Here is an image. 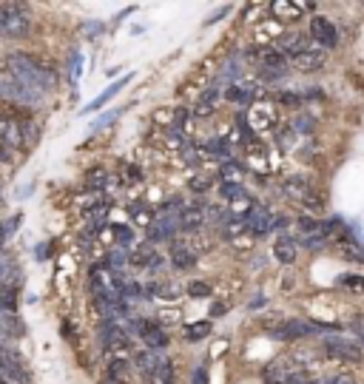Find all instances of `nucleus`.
<instances>
[{"instance_id": "nucleus-32", "label": "nucleus", "mask_w": 364, "mask_h": 384, "mask_svg": "<svg viewBox=\"0 0 364 384\" xmlns=\"http://www.w3.org/2000/svg\"><path fill=\"white\" fill-rule=\"evenodd\" d=\"M205 151L216 154L220 160H228V157H231V145H228V140H220V137L208 140V142H205ZM228 163H231V160H228Z\"/></svg>"}, {"instance_id": "nucleus-54", "label": "nucleus", "mask_w": 364, "mask_h": 384, "mask_svg": "<svg viewBox=\"0 0 364 384\" xmlns=\"http://www.w3.org/2000/svg\"><path fill=\"white\" fill-rule=\"evenodd\" d=\"M4 273H6V271H4V265H0V279H4Z\"/></svg>"}, {"instance_id": "nucleus-34", "label": "nucleus", "mask_w": 364, "mask_h": 384, "mask_svg": "<svg viewBox=\"0 0 364 384\" xmlns=\"http://www.w3.org/2000/svg\"><path fill=\"white\" fill-rule=\"evenodd\" d=\"M157 381H160V384H177V376H174V361H171V359H160V367H157Z\"/></svg>"}, {"instance_id": "nucleus-30", "label": "nucleus", "mask_w": 364, "mask_h": 384, "mask_svg": "<svg viewBox=\"0 0 364 384\" xmlns=\"http://www.w3.org/2000/svg\"><path fill=\"white\" fill-rule=\"evenodd\" d=\"M128 211H131V219H134V222H137L139 228H151V225H154V213H151L149 208H145L142 202H137V205H131Z\"/></svg>"}, {"instance_id": "nucleus-39", "label": "nucleus", "mask_w": 364, "mask_h": 384, "mask_svg": "<svg viewBox=\"0 0 364 384\" xmlns=\"http://www.w3.org/2000/svg\"><path fill=\"white\" fill-rule=\"evenodd\" d=\"M242 194H248L242 185H225V182H220V197H222L225 202H234V199H239Z\"/></svg>"}, {"instance_id": "nucleus-20", "label": "nucleus", "mask_w": 364, "mask_h": 384, "mask_svg": "<svg viewBox=\"0 0 364 384\" xmlns=\"http://www.w3.org/2000/svg\"><path fill=\"white\" fill-rule=\"evenodd\" d=\"M256 211H259V205H256V199H253L251 194H242L239 199L228 202V216H231V219H239V222L251 219Z\"/></svg>"}, {"instance_id": "nucleus-56", "label": "nucleus", "mask_w": 364, "mask_h": 384, "mask_svg": "<svg viewBox=\"0 0 364 384\" xmlns=\"http://www.w3.org/2000/svg\"><path fill=\"white\" fill-rule=\"evenodd\" d=\"M0 314H4V304H0Z\"/></svg>"}, {"instance_id": "nucleus-22", "label": "nucleus", "mask_w": 364, "mask_h": 384, "mask_svg": "<svg viewBox=\"0 0 364 384\" xmlns=\"http://www.w3.org/2000/svg\"><path fill=\"white\" fill-rule=\"evenodd\" d=\"M296 254H299V242L294 237H279L273 242V256L282 262V265H294L296 262Z\"/></svg>"}, {"instance_id": "nucleus-17", "label": "nucleus", "mask_w": 364, "mask_h": 384, "mask_svg": "<svg viewBox=\"0 0 364 384\" xmlns=\"http://www.w3.org/2000/svg\"><path fill=\"white\" fill-rule=\"evenodd\" d=\"M325 63H327V51L316 43L310 49H305L302 54L290 57V66H296L299 71H319V68H325Z\"/></svg>"}, {"instance_id": "nucleus-14", "label": "nucleus", "mask_w": 364, "mask_h": 384, "mask_svg": "<svg viewBox=\"0 0 364 384\" xmlns=\"http://www.w3.org/2000/svg\"><path fill=\"white\" fill-rule=\"evenodd\" d=\"M0 142L12 148H26L23 140V117H12L0 111Z\"/></svg>"}, {"instance_id": "nucleus-18", "label": "nucleus", "mask_w": 364, "mask_h": 384, "mask_svg": "<svg viewBox=\"0 0 364 384\" xmlns=\"http://www.w3.org/2000/svg\"><path fill=\"white\" fill-rule=\"evenodd\" d=\"M222 237L237 248V251H248L251 248V242H253V237L248 234V228H245V222H239V219H225V225H222Z\"/></svg>"}, {"instance_id": "nucleus-16", "label": "nucleus", "mask_w": 364, "mask_h": 384, "mask_svg": "<svg viewBox=\"0 0 364 384\" xmlns=\"http://www.w3.org/2000/svg\"><path fill=\"white\" fill-rule=\"evenodd\" d=\"M305 4H299V0H276V4H270V15L276 23H296L302 15H305Z\"/></svg>"}, {"instance_id": "nucleus-24", "label": "nucleus", "mask_w": 364, "mask_h": 384, "mask_svg": "<svg viewBox=\"0 0 364 384\" xmlns=\"http://www.w3.org/2000/svg\"><path fill=\"white\" fill-rule=\"evenodd\" d=\"M128 80H131V74H125V77H120V80H117L114 86H108V89H106V92H103V94H100L97 100H92V103H89V106L83 109V114H92V111H97V109H103V106H106V103H108V100H111V97H114V94H117V92H120V89H123V86H125Z\"/></svg>"}, {"instance_id": "nucleus-43", "label": "nucleus", "mask_w": 364, "mask_h": 384, "mask_svg": "<svg viewBox=\"0 0 364 384\" xmlns=\"http://www.w3.org/2000/svg\"><path fill=\"white\" fill-rule=\"evenodd\" d=\"M188 120H191V109H185V106H182V109H174V125H177V128H182Z\"/></svg>"}, {"instance_id": "nucleus-55", "label": "nucleus", "mask_w": 364, "mask_h": 384, "mask_svg": "<svg viewBox=\"0 0 364 384\" xmlns=\"http://www.w3.org/2000/svg\"><path fill=\"white\" fill-rule=\"evenodd\" d=\"M4 339H6V336H4V333H0V345H4Z\"/></svg>"}, {"instance_id": "nucleus-3", "label": "nucleus", "mask_w": 364, "mask_h": 384, "mask_svg": "<svg viewBox=\"0 0 364 384\" xmlns=\"http://www.w3.org/2000/svg\"><path fill=\"white\" fill-rule=\"evenodd\" d=\"M32 32V15L23 4H0V35L20 40Z\"/></svg>"}, {"instance_id": "nucleus-5", "label": "nucleus", "mask_w": 364, "mask_h": 384, "mask_svg": "<svg viewBox=\"0 0 364 384\" xmlns=\"http://www.w3.org/2000/svg\"><path fill=\"white\" fill-rule=\"evenodd\" d=\"M282 191H284L287 199H294L305 211H322V205H325L322 197L310 188V182L305 177H287V180H282Z\"/></svg>"}, {"instance_id": "nucleus-26", "label": "nucleus", "mask_w": 364, "mask_h": 384, "mask_svg": "<svg viewBox=\"0 0 364 384\" xmlns=\"http://www.w3.org/2000/svg\"><path fill=\"white\" fill-rule=\"evenodd\" d=\"M296 230L308 240V237H322V222L319 219H313V216H308V213H302V216H296Z\"/></svg>"}, {"instance_id": "nucleus-33", "label": "nucleus", "mask_w": 364, "mask_h": 384, "mask_svg": "<svg viewBox=\"0 0 364 384\" xmlns=\"http://www.w3.org/2000/svg\"><path fill=\"white\" fill-rule=\"evenodd\" d=\"M270 100L276 106H284V109H299V103H302V97L296 92H273Z\"/></svg>"}, {"instance_id": "nucleus-42", "label": "nucleus", "mask_w": 364, "mask_h": 384, "mask_svg": "<svg viewBox=\"0 0 364 384\" xmlns=\"http://www.w3.org/2000/svg\"><path fill=\"white\" fill-rule=\"evenodd\" d=\"M319 384H356V378L350 373H336V376H330V378H325Z\"/></svg>"}, {"instance_id": "nucleus-31", "label": "nucleus", "mask_w": 364, "mask_h": 384, "mask_svg": "<svg viewBox=\"0 0 364 384\" xmlns=\"http://www.w3.org/2000/svg\"><path fill=\"white\" fill-rule=\"evenodd\" d=\"M213 103H216V89H208V92L199 97L194 114H196V117H211V114H213Z\"/></svg>"}, {"instance_id": "nucleus-25", "label": "nucleus", "mask_w": 364, "mask_h": 384, "mask_svg": "<svg viewBox=\"0 0 364 384\" xmlns=\"http://www.w3.org/2000/svg\"><path fill=\"white\" fill-rule=\"evenodd\" d=\"M182 336H185V342H205L208 336H211V322H191V325H185L182 328Z\"/></svg>"}, {"instance_id": "nucleus-37", "label": "nucleus", "mask_w": 364, "mask_h": 384, "mask_svg": "<svg viewBox=\"0 0 364 384\" xmlns=\"http://www.w3.org/2000/svg\"><path fill=\"white\" fill-rule=\"evenodd\" d=\"M111 237H114L123 248H128V245H131V240H134V234H131V228H128V225H111Z\"/></svg>"}, {"instance_id": "nucleus-41", "label": "nucleus", "mask_w": 364, "mask_h": 384, "mask_svg": "<svg viewBox=\"0 0 364 384\" xmlns=\"http://www.w3.org/2000/svg\"><path fill=\"white\" fill-rule=\"evenodd\" d=\"M123 180H125L128 185H134V182H139V180H142V171H139L137 166L125 163V166H123Z\"/></svg>"}, {"instance_id": "nucleus-29", "label": "nucleus", "mask_w": 364, "mask_h": 384, "mask_svg": "<svg viewBox=\"0 0 364 384\" xmlns=\"http://www.w3.org/2000/svg\"><path fill=\"white\" fill-rule=\"evenodd\" d=\"M108 180H111V177H108L106 168H92V171L86 174V188L94 191V194H100V191L108 185Z\"/></svg>"}, {"instance_id": "nucleus-10", "label": "nucleus", "mask_w": 364, "mask_h": 384, "mask_svg": "<svg viewBox=\"0 0 364 384\" xmlns=\"http://www.w3.org/2000/svg\"><path fill=\"white\" fill-rule=\"evenodd\" d=\"M245 117H248V125H251L253 134H268V131H273V125H276V120H279L276 109H273L268 100H265V103H253Z\"/></svg>"}, {"instance_id": "nucleus-44", "label": "nucleus", "mask_w": 364, "mask_h": 384, "mask_svg": "<svg viewBox=\"0 0 364 384\" xmlns=\"http://www.w3.org/2000/svg\"><path fill=\"white\" fill-rule=\"evenodd\" d=\"M154 120L163 123V125H174V109H160V111L154 114Z\"/></svg>"}, {"instance_id": "nucleus-40", "label": "nucleus", "mask_w": 364, "mask_h": 384, "mask_svg": "<svg viewBox=\"0 0 364 384\" xmlns=\"http://www.w3.org/2000/svg\"><path fill=\"white\" fill-rule=\"evenodd\" d=\"M339 254H341L344 259H353V262H364V248H358L356 242H350V245H339Z\"/></svg>"}, {"instance_id": "nucleus-27", "label": "nucleus", "mask_w": 364, "mask_h": 384, "mask_svg": "<svg viewBox=\"0 0 364 384\" xmlns=\"http://www.w3.org/2000/svg\"><path fill=\"white\" fill-rule=\"evenodd\" d=\"M220 180H222L225 185H242V182H245V168L237 166V163H225V166L220 168Z\"/></svg>"}, {"instance_id": "nucleus-57", "label": "nucleus", "mask_w": 364, "mask_h": 384, "mask_svg": "<svg viewBox=\"0 0 364 384\" xmlns=\"http://www.w3.org/2000/svg\"><path fill=\"white\" fill-rule=\"evenodd\" d=\"M108 384H114V381H108Z\"/></svg>"}, {"instance_id": "nucleus-50", "label": "nucleus", "mask_w": 364, "mask_h": 384, "mask_svg": "<svg viewBox=\"0 0 364 384\" xmlns=\"http://www.w3.org/2000/svg\"><path fill=\"white\" fill-rule=\"evenodd\" d=\"M270 228H276V230H282V228H287V219H284V216H273V222H270Z\"/></svg>"}, {"instance_id": "nucleus-48", "label": "nucleus", "mask_w": 364, "mask_h": 384, "mask_svg": "<svg viewBox=\"0 0 364 384\" xmlns=\"http://www.w3.org/2000/svg\"><path fill=\"white\" fill-rule=\"evenodd\" d=\"M194 384H208V373H205V367H196V370H194Z\"/></svg>"}, {"instance_id": "nucleus-15", "label": "nucleus", "mask_w": 364, "mask_h": 384, "mask_svg": "<svg viewBox=\"0 0 364 384\" xmlns=\"http://www.w3.org/2000/svg\"><path fill=\"white\" fill-rule=\"evenodd\" d=\"M245 148H248V166H251V171H256V174H270V171H273L270 148H268L265 142H259V140L253 137L251 142H245Z\"/></svg>"}, {"instance_id": "nucleus-36", "label": "nucleus", "mask_w": 364, "mask_h": 384, "mask_svg": "<svg viewBox=\"0 0 364 384\" xmlns=\"http://www.w3.org/2000/svg\"><path fill=\"white\" fill-rule=\"evenodd\" d=\"M185 290H188L191 299H211V293H213V287L208 282H191Z\"/></svg>"}, {"instance_id": "nucleus-47", "label": "nucleus", "mask_w": 364, "mask_h": 384, "mask_svg": "<svg viewBox=\"0 0 364 384\" xmlns=\"http://www.w3.org/2000/svg\"><path fill=\"white\" fill-rule=\"evenodd\" d=\"M117 114H120V109H114V111H111V114H106V117H100V120H97V123H94V128H103V125H108V123H111V120H114V117H117Z\"/></svg>"}, {"instance_id": "nucleus-52", "label": "nucleus", "mask_w": 364, "mask_h": 384, "mask_svg": "<svg viewBox=\"0 0 364 384\" xmlns=\"http://www.w3.org/2000/svg\"><path fill=\"white\" fill-rule=\"evenodd\" d=\"M4 242H6V228L0 225V248H4Z\"/></svg>"}, {"instance_id": "nucleus-12", "label": "nucleus", "mask_w": 364, "mask_h": 384, "mask_svg": "<svg viewBox=\"0 0 364 384\" xmlns=\"http://www.w3.org/2000/svg\"><path fill=\"white\" fill-rule=\"evenodd\" d=\"M310 37H313L316 46H322V49H336V46H339V29H336L333 20L325 18V15H313V18H310Z\"/></svg>"}, {"instance_id": "nucleus-19", "label": "nucleus", "mask_w": 364, "mask_h": 384, "mask_svg": "<svg viewBox=\"0 0 364 384\" xmlns=\"http://www.w3.org/2000/svg\"><path fill=\"white\" fill-rule=\"evenodd\" d=\"M134 367H137V373L142 376V381L145 384H154L157 381V367H160V361L149 353V350H139V353H134Z\"/></svg>"}, {"instance_id": "nucleus-8", "label": "nucleus", "mask_w": 364, "mask_h": 384, "mask_svg": "<svg viewBox=\"0 0 364 384\" xmlns=\"http://www.w3.org/2000/svg\"><path fill=\"white\" fill-rule=\"evenodd\" d=\"M251 57H253V63H256L268 77H282V74L287 71V57H284L279 49H273V46H256Z\"/></svg>"}, {"instance_id": "nucleus-13", "label": "nucleus", "mask_w": 364, "mask_h": 384, "mask_svg": "<svg viewBox=\"0 0 364 384\" xmlns=\"http://www.w3.org/2000/svg\"><path fill=\"white\" fill-rule=\"evenodd\" d=\"M134 330H137V336L145 342V347H151V350H163V347H168V333L160 328V322L137 319V322H134Z\"/></svg>"}, {"instance_id": "nucleus-35", "label": "nucleus", "mask_w": 364, "mask_h": 384, "mask_svg": "<svg viewBox=\"0 0 364 384\" xmlns=\"http://www.w3.org/2000/svg\"><path fill=\"white\" fill-rule=\"evenodd\" d=\"M339 285H341V287H347L350 293H364V276H358V273L339 276Z\"/></svg>"}, {"instance_id": "nucleus-9", "label": "nucleus", "mask_w": 364, "mask_h": 384, "mask_svg": "<svg viewBox=\"0 0 364 384\" xmlns=\"http://www.w3.org/2000/svg\"><path fill=\"white\" fill-rule=\"evenodd\" d=\"M128 265H131V268H137V271L160 273L165 262H163V256L157 254V248H154L151 242H142V245L131 248V254H128Z\"/></svg>"}, {"instance_id": "nucleus-28", "label": "nucleus", "mask_w": 364, "mask_h": 384, "mask_svg": "<svg viewBox=\"0 0 364 384\" xmlns=\"http://www.w3.org/2000/svg\"><path fill=\"white\" fill-rule=\"evenodd\" d=\"M149 293H151V296H157V299L174 302V299L182 293V287H180V285H174V282H154V285L149 287Z\"/></svg>"}, {"instance_id": "nucleus-23", "label": "nucleus", "mask_w": 364, "mask_h": 384, "mask_svg": "<svg viewBox=\"0 0 364 384\" xmlns=\"http://www.w3.org/2000/svg\"><path fill=\"white\" fill-rule=\"evenodd\" d=\"M273 40H282V23L276 20H262L256 29H253V43L256 46H268Z\"/></svg>"}, {"instance_id": "nucleus-45", "label": "nucleus", "mask_w": 364, "mask_h": 384, "mask_svg": "<svg viewBox=\"0 0 364 384\" xmlns=\"http://www.w3.org/2000/svg\"><path fill=\"white\" fill-rule=\"evenodd\" d=\"M325 242H327L325 237H308V240H305V248H308V251H322Z\"/></svg>"}, {"instance_id": "nucleus-4", "label": "nucleus", "mask_w": 364, "mask_h": 384, "mask_svg": "<svg viewBox=\"0 0 364 384\" xmlns=\"http://www.w3.org/2000/svg\"><path fill=\"white\" fill-rule=\"evenodd\" d=\"M299 376H305V364L296 361V356L273 359V361L262 370V381H265V384H294Z\"/></svg>"}, {"instance_id": "nucleus-11", "label": "nucleus", "mask_w": 364, "mask_h": 384, "mask_svg": "<svg viewBox=\"0 0 364 384\" xmlns=\"http://www.w3.org/2000/svg\"><path fill=\"white\" fill-rule=\"evenodd\" d=\"M177 225H180V230H188V234H194V230H199L202 225H208V202H199V199L185 202Z\"/></svg>"}, {"instance_id": "nucleus-51", "label": "nucleus", "mask_w": 364, "mask_h": 384, "mask_svg": "<svg viewBox=\"0 0 364 384\" xmlns=\"http://www.w3.org/2000/svg\"><path fill=\"white\" fill-rule=\"evenodd\" d=\"M211 314H213V316H220V314H225V304H213V307H211Z\"/></svg>"}, {"instance_id": "nucleus-49", "label": "nucleus", "mask_w": 364, "mask_h": 384, "mask_svg": "<svg viewBox=\"0 0 364 384\" xmlns=\"http://www.w3.org/2000/svg\"><path fill=\"white\" fill-rule=\"evenodd\" d=\"M0 163H12V151H9V145H4V142H0Z\"/></svg>"}, {"instance_id": "nucleus-1", "label": "nucleus", "mask_w": 364, "mask_h": 384, "mask_svg": "<svg viewBox=\"0 0 364 384\" xmlns=\"http://www.w3.org/2000/svg\"><path fill=\"white\" fill-rule=\"evenodd\" d=\"M9 71H12V77H18L20 83H26L37 94H46L57 86V71L49 63H43V60H37L34 54H26V51L9 54Z\"/></svg>"}, {"instance_id": "nucleus-21", "label": "nucleus", "mask_w": 364, "mask_h": 384, "mask_svg": "<svg viewBox=\"0 0 364 384\" xmlns=\"http://www.w3.org/2000/svg\"><path fill=\"white\" fill-rule=\"evenodd\" d=\"M171 265L177 271H191L196 265V251L188 242H174V248H171Z\"/></svg>"}, {"instance_id": "nucleus-53", "label": "nucleus", "mask_w": 364, "mask_h": 384, "mask_svg": "<svg viewBox=\"0 0 364 384\" xmlns=\"http://www.w3.org/2000/svg\"><path fill=\"white\" fill-rule=\"evenodd\" d=\"M0 384H12V381H9V378H6L4 373H0Z\"/></svg>"}, {"instance_id": "nucleus-46", "label": "nucleus", "mask_w": 364, "mask_h": 384, "mask_svg": "<svg viewBox=\"0 0 364 384\" xmlns=\"http://www.w3.org/2000/svg\"><path fill=\"white\" fill-rule=\"evenodd\" d=\"M83 63V57H80V51H75V54H71V77H75V80H77V74H80V66Z\"/></svg>"}, {"instance_id": "nucleus-2", "label": "nucleus", "mask_w": 364, "mask_h": 384, "mask_svg": "<svg viewBox=\"0 0 364 384\" xmlns=\"http://www.w3.org/2000/svg\"><path fill=\"white\" fill-rule=\"evenodd\" d=\"M262 328L268 336L279 342H296V339H310L322 330H333L336 325H322V322H302V319H262Z\"/></svg>"}, {"instance_id": "nucleus-7", "label": "nucleus", "mask_w": 364, "mask_h": 384, "mask_svg": "<svg viewBox=\"0 0 364 384\" xmlns=\"http://www.w3.org/2000/svg\"><path fill=\"white\" fill-rule=\"evenodd\" d=\"M0 97L12 100V103H20V106H37V103L43 100V94L32 92L26 83H20L18 77H12V74L0 77Z\"/></svg>"}, {"instance_id": "nucleus-38", "label": "nucleus", "mask_w": 364, "mask_h": 384, "mask_svg": "<svg viewBox=\"0 0 364 384\" xmlns=\"http://www.w3.org/2000/svg\"><path fill=\"white\" fill-rule=\"evenodd\" d=\"M188 188H191L194 194H208V191L213 188V180H211V177H202V174H196V177H191Z\"/></svg>"}, {"instance_id": "nucleus-6", "label": "nucleus", "mask_w": 364, "mask_h": 384, "mask_svg": "<svg viewBox=\"0 0 364 384\" xmlns=\"http://www.w3.org/2000/svg\"><path fill=\"white\" fill-rule=\"evenodd\" d=\"M322 350L333 359V361H347V364H361L364 361V347L358 342H350V339H339V336H330L322 342Z\"/></svg>"}]
</instances>
